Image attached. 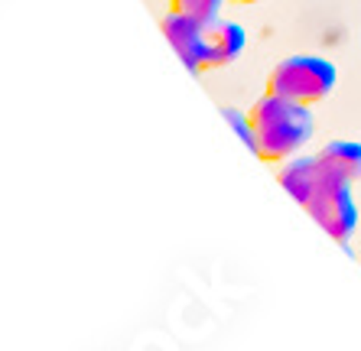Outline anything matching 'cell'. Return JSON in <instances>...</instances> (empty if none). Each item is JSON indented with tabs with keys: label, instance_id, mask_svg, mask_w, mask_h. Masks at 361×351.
<instances>
[{
	"label": "cell",
	"instance_id": "cell-4",
	"mask_svg": "<svg viewBox=\"0 0 361 351\" xmlns=\"http://www.w3.org/2000/svg\"><path fill=\"white\" fill-rule=\"evenodd\" d=\"M160 30L166 36V42L173 46L179 58H183V66L199 75V72H209V42H205V23L199 20L185 17V13H176V10H169L163 13L160 20Z\"/></svg>",
	"mask_w": 361,
	"mask_h": 351
},
{
	"label": "cell",
	"instance_id": "cell-9",
	"mask_svg": "<svg viewBox=\"0 0 361 351\" xmlns=\"http://www.w3.org/2000/svg\"><path fill=\"white\" fill-rule=\"evenodd\" d=\"M221 117H225L228 124L235 127V134L244 140V147L251 150V117H247V111H238V108H221Z\"/></svg>",
	"mask_w": 361,
	"mask_h": 351
},
{
	"label": "cell",
	"instance_id": "cell-8",
	"mask_svg": "<svg viewBox=\"0 0 361 351\" xmlns=\"http://www.w3.org/2000/svg\"><path fill=\"white\" fill-rule=\"evenodd\" d=\"M221 7H225V0H169V10L185 13V17L199 20L205 26L221 17Z\"/></svg>",
	"mask_w": 361,
	"mask_h": 351
},
{
	"label": "cell",
	"instance_id": "cell-5",
	"mask_svg": "<svg viewBox=\"0 0 361 351\" xmlns=\"http://www.w3.org/2000/svg\"><path fill=\"white\" fill-rule=\"evenodd\" d=\"M205 42H209V72L212 68H225L231 62H238L247 46V33L244 26L235 20H215L205 26Z\"/></svg>",
	"mask_w": 361,
	"mask_h": 351
},
{
	"label": "cell",
	"instance_id": "cell-10",
	"mask_svg": "<svg viewBox=\"0 0 361 351\" xmlns=\"http://www.w3.org/2000/svg\"><path fill=\"white\" fill-rule=\"evenodd\" d=\"M228 4H261V0H228Z\"/></svg>",
	"mask_w": 361,
	"mask_h": 351
},
{
	"label": "cell",
	"instance_id": "cell-2",
	"mask_svg": "<svg viewBox=\"0 0 361 351\" xmlns=\"http://www.w3.org/2000/svg\"><path fill=\"white\" fill-rule=\"evenodd\" d=\"M338 82V68L322 56H290L270 68L264 92L300 104H319L332 94Z\"/></svg>",
	"mask_w": 361,
	"mask_h": 351
},
{
	"label": "cell",
	"instance_id": "cell-7",
	"mask_svg": "<svg viewBox=\"0 0 361 351\" xmlns=\"http://www.w3.org/2000/svg\"><path fill=\"white\" fill-rule=\"evenodd\" d=\"M316 156H319L326 173L338 176L345 183H361V143L358 140H332Z\"/></svg>",
	"mask_w": 361,
	"mask_h": 351
},
{
	"label": "cell",
	"instance_id": "cell-1",
	"mask_svg": "<svg viewBox=\"0 0 361 351\" xmlns=\"http://www.w3.org/2000/svg\"><path fill=\"white\" fill-rule=\"evenodd\" d=\"M251 117V153L264 163H286L312 140L316 121L310 104L264 92L247 111Z\"/></svg>",
	"mask_w": 361,
	"mask_h": 351
},
{
	"label": "cell",
	"instance_id": "cell-6",
	"mask_svg": "<svg viewBox=\"0 0 361 351\" xmlns=\"http://www.w3.org/2000/svg\"><path fill=\"white\" fill-rule=\"evenodd\" d=\"M319 179H322V163L316 153H312V156L286 159V163H280V169H277V183L283 185V192L290 195L296 205H302V202L310 199L312 189L319 185Z\"/></svg>",
	"mask_w": 361,
	"mask_h": 351
},
{
	"label": "cell",
	"instance_id": "cell-3",
	"mask_svg": "<svg viewBox=\"0 0 361 351\" xmlns=\"http://www.w3.org/2000/svg\"><path fill=\"white\" fill-rule=\"evenodd\" d=\"M355 183H345L338 176L326 173L322 169V179L319 185L312 189V195L302 202L306 215L322 228V231L338 244H348L352 241L355 228H358V205H355V192H352Z\"/></svg>",
	"mask_w": 361,
	"mask_h": 351
}]
</instances>
